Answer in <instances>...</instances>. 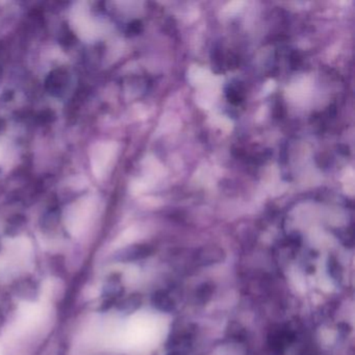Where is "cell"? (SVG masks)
<instances>
[{
  "mask_svg": "<svg viewBox=\"0 0 355 355\" xmlns=\"http://www.w3.org/2000/svg\"><path fill=\"white\" fill-rule=\"evenodd\" d=\"M194 259L195 263L198 266L217 265L225 259V252L220 247H205L197 251Z\"/></svg>",
  "mask_w": 355,
  "mask_h": 355,
  "instance_id": "cell-1",
  "label": "cell"
},
{
  "mask_svg": "<svg viewBox=\"0 0 355 355\" xmlns=\"http://www.w3.org/2000/svg\"><path fill=\"white\" fill-rule=\"evenodd\" d=\"M153 253V249L146 245H138V246L132 247V248L126 249L125 251L120 254L119 261H134L138 259H143L149 257Z\"/></svg>",
  "mask_w": 355,
  "mask_h": 355,
  "instance_id": "cell-3",
  "label": "cell"
},
{
  "mask_svg": "<svg viewBox=\"0 0 355 355\" xmlns=\"http://www.w3.org/2000/svg\"><path fill=\"white\" fill-rule=\"evenodd\" d=\"M3 126H5V125H3V120H0V130H1V128H3Z\"/></svg>",
  "mask_w": 355,
  "mask_h": 355,
  "instance_id": "cell-6",
  "label": "cell"
},
{
  "mask_svg": "<svg viewBox=\"0 0 355 355\" xmlns=\"http://www.w3.org/2000/svg\"><path fill=\"white\" fill-rule=\"evenodd\" d=\"M214 291H215V288L213 284L209 282H203L200 286H197L196 291H195V303L198 305L207 304L211 300Z\"/></svg>",
  "mask_w": 355,
  "mask_h": 355,
  "instance_id": "cell-4",
  "label": "cell"
},
{
  "mask_svg": "<svg viewBox=\"0 0 355 355\" xmlns=\"http://www.w3.org/2000/svg\"><path fill=\"white\" fill-rule=\"evenodd\" d=\"M327 267L329 275L331 276L334 280L340 282L343 278V270L342 267H340V261H338L336 257H330L329 259H328Z\"/></svg>",
  "mask_w": 355,
  "mask_h": 355,
  "instance_id": "cell-5",
  "label": "cell"
},
{
  "mask_svg": "<svg viewBox=\"0 0 355 355\" xmlns=\"http://www.w3.org/2000/svg\"><path fill=\"white\" fill-rule=\"evenodd\" d=\"M151 303L157 311L163 313H172L175 309V302L169 294L164 291H157L151 297Z\"/></svg>",
  "mask_w": 355,
  "mask_h": 355,
  "instance_id": "cell-2",
  "label": "cell"
}]
</instances>
